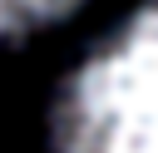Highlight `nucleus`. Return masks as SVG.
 Masks as SVG:
<instances>
[{"mask_svg":"<svg viewBox=\"0 0 158 153\" xmlns=\"http://www.w3.org/2000/svg\"><path fill=\"white\" fill-rule=\"evenodd\" d=\"M54 153H158V0H138L64 74Z\"/></svg>","mask_w":158,"mask_h":153,"instance_id":"1","label":"nucleus"},{"mask_svg":"<svg viewBox=\"0 0 158 153\" xmlns=\"http://www.w3.org/2000/svg\"><path fill=\"white\" fill-rule=\"evenodd\" d=\"M84 0H0V49L15 44V39H30L40 30H49L54 20H64Z\"/></svg>","mask_w":158,"mask_h":153,"instance_id":"2","label":"nucleus"}]
</instances>
